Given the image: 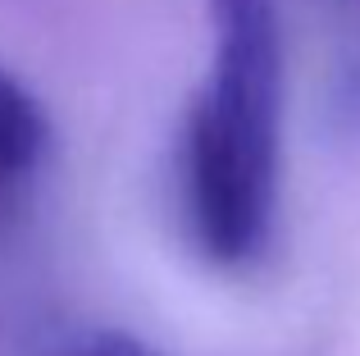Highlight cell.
<instances>
[{"instance_id": "6da1fadb", "label": "cell", "mask_w": 360, "mask_h": 356, "mask_svg": "<svg viewBox=\"0 0 360 356\" xmlns=\"http://www.w3.org/2000/svg\"><path fill=\"white\" fill-rule=\"evenodd\" d=\"M210 69L183 128V215L196 251L246 269L269 251L283 160V27L274 0H210Z\"/></svg>"}, {"instance_id": "7a4b0ae2", "label": "cell", "mask_w": 360, "mask_h": 356, "mask_svg": "<svg viewBox=\"0 0 360 356\" xmlns=\"http://www.w3.org/2000/svg\"><path fill=\"white\" fill-rule=\"evenodd\" d=\"M51 142V119L37 106V96L0 69V201L41 165Z\"/></svg>"}, {"instance_id": "3957f363", "label": "cell", "mask_w": 360, "mask_h": 356, "mask_svg": "<svg viewBox=\"0 0 360 356\" xmlns=\"http://www.w3.org/2000/svg\"><path fill=\"white\" fill-rule=\"evenodd\" d=\"M55 356H160V352L150 348V343L123 333V329H91V333L69 338Z\"/></svg>"}]
</instances>
